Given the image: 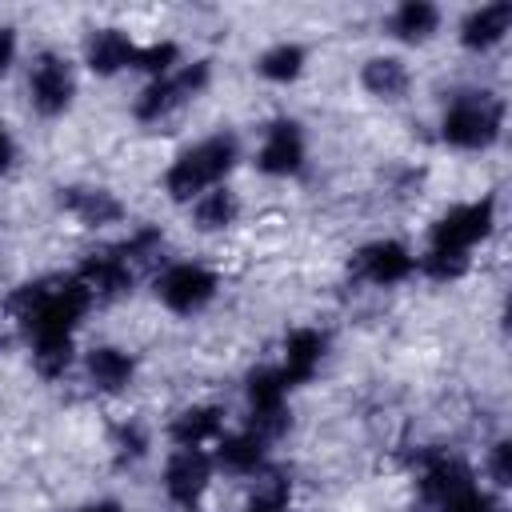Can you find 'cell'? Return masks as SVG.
<instances>
[{
	"instance_id": "1",
	"label": "cell",
	"mask_w": 512,
	"mask_h": 512,
	"mask_svg": "<svg viewBox=\"0 0 512 512\" xmlns=\"http://www.w3.org/2000/svg\"><path fill=\"white\" fill-rule=\"evenodd\" d=\"M236 160H240V144H236L232 132H212V136L196 140L164 172L168 200H176V204L200 200L208 188H220L224 184V176L236 168Z\"/></svg>"
},
{
	"instance_id": "2",
	"label": "cell",
	"mask_w": 512,
	"mask_h": 512,
	"mask_svg": "<svg viewBox=\"0 0 512 512\" xmlns=\"http://www.w3.org/2000/svg\"><path fill=\"white\" fill-rule=\"evenodd\" d=\"M500 128H504V104L492 92H460L440 116L444 144L460 152H484L488 144H496Z\"/></svg>"
},
{
	"instance_id": "3",
	"label": "cell",
	"mask_w": 512,
	"mask_h": 512,
	"mask_svg": "<svg viewBox=\"0 0 512 512\" xmlns=\"http://www.w3.org/2000/svg\"><path fill=\"white\" fill-rule=\"evenodd\" d=\"M220 292V276L196 260H180V264H168L160 276H156V300L176 312V316H196L204 312Z\"/></svg>"
},
{
	"instance_id": "4",
	"label": "cell",
	"mask_w": 512,
	"mask_h": 512,
	"mask_svg": "<svg viewBox=\"0 0 512 512\" xmlns=\"http://www.w3.org/2000/svg\"><path fill=\"white\" fill-rule=\"evenodd\" d=\"M492 224H496V208H492V200H488V196H484V200L456 204V208H448V212L432 224V232H428V248L472 256V248L488 240Z\"/></svg>"
},
{
	"instance_id": "5",
	"label": "cell",
	"mask_w": 512,
	"mask_h": 512,
	"mask_svg": "<svg viewBox=\"0 0 512 512\" xmlns=\"http://www.w3.org/2000/svg\"><path fill=\"white\" fill-rule=\"evenodd\" d=\"M216 460L208 448H176L164 464V492L176 508H196L212 488Z\"/></svg>"
},
{
	"instance_id": "6",
	"label": "cell",
	"mask_w": 512,
	"mask_h": 512,
	"mask_svg": "<svg viewBox=\"0 0 512 512\" xmlns=\"http://www.w3.org/2000/svg\"><path fill=\"white\" fill-rule=\"evenodd\" d=\"M76 96V76L68 68L64 56H36L32 68H28V100L40 116H60Z\"/></svg>"
},
{
	"instance_id": "7",
	"label": "cell",
	"mask_w": 512,
	"mask_h": 512,
	"mask_svg": "<svg viewBox=\"0 0 512 512\" xmlns=\"http://www.w3.org/2000/svg\"><path fill=\"white\" fill-rule=\"evenodd\" d=\"M256 168L272 180L296 176L304 168V132L296 120H272L256 148Z\"/></svg>"
},
{
	"instance_id": "8",
	"label": "cell",
	"mask_w": 512,
	"mask_h": 512,
	"mask_svg": "<svg viewBox=\"0 0 512 512\" xmlns=\"http://www.w3.org/2000/svg\"><path fill=\"white\" fill-rule=\"evenodd\" d=\"M412 272H416V256L400 240H372L356 252V276L376 284V288L404 284Z\"/></svg>"
},
{
	"instance_id": "9",
	"label": "cell",
	"mask_w": 512,
	"mask_h": 512,
	"mask_svg": "<svg viewBox=\"0 0 512 512\" xmlns=\"http://www.w3.org/2000/svg\"><path fill=\"white\" fill-rule=\"evenodd\" d=\"M324 348H328V340H324L320 328H292L288 340H284V356L276 364L284 388L308 384L320 372V364H324Z\"/></svg>"
},
{
	"instance_id": "10",
	"label": "cell",
	"mask_w": 512,
	"mask_h": 512,
	"mask_svg": "<svg viewBox=\"0 0 512 512\" xmlns=\"http://www.w3.org/2000/svg\"><path fill=\"white\" fill-rule=\"evenodd\" d=\"M212 460H216V468H224L228 476H264V464H268V440L256 436L252 428L224 432V436L216 440Z\"/></svg>"
},
{
	"instance_id": "11",
	"label": "cell",
	"mask_w": 512,
	"mask_h": 512,
	"mask_svg": "<svg viewBox=\"0 0 512 512\" xmlns=\"http://www.w3.org/2000/svg\"><path fill=\"white\" fill-rule=\"evenodd\" d=\"M84 368H88L92 388H96V392H108V396L124 392V388L132 384V376H136L132 352H128V348H116V344H96V348H88Z\"/></svg>"
},
{
	"instance_id": "12",
	"label": "cell",
	"mask_w": 512,
	"mask_h": 512,
	"mask_svg": "<svg viewBox=\"0 0 512 512\" xmlns=\"http://www.w3.org/2000/svg\"><path fill=\"white\" fill-rule=\"evenodd\" d=\"M168 436L176 448H204V444H216L224 436V412L216 404H192L184 408L172 424H168Z\"/></svg>"
},
{
	"instance_id": "13",
	"label": "cell",
	"mask_w": 512,
	"mask_h": 512,
	"mask_svg": "<svg viewBox=\"0 0 512 512\" xmlns=\"http://www.w3.org/2000/svg\"><path fill=\"white\" fill-rule=\"evenodd\" d=\"M508 24H512V4H508V0H496V4L476 8V12L464 20L460 40H464V48H472V52H488V48H496V44L508 36Z\"/></svg>"
},
{
	"instance_id": "14",
	"label": "cell",
	"mask_w": 512,
	"mask_h": 512,
	"mask_svg": "<svg viewBox=\"0 0 512 512\" xmlns=\"http://www.w3.org/2000/svg\"><path fill=\"white\" fill-rule=\"evenodd\" d=\"M132 60H136V44L120 28L92 32V40H88V68L96 76H116V72L132 68Z\"/></svg>"
},
{
	"instance_id": "15",
	"label": "cell",
	"mask_w": 512,
	"mask_h": 512,
	"mask_svg": "<svg viewBox=\"0 0 512 512\" xmlns=\"http://www.w3.org/2000/svg\"><path fill=\"white\" fill-rule=\"evenodd\" d=\"M64 208L88 228H104V224H116L124 216L120 200L112 192H104V188H68L64 192Z\"/></svg>"
},
{
	"instance_id": "16",
	"label": "cell",
	"mask_w": 512,
	"mask_h": 512,
	"mask_svg": "<svg viewBox=\"0 0 512 512\" xmlns=\"http://www.w3.org/2000/svg\"><path fill=\"white\" fill-rule=\"evenodd\" d=\"M436 28H440V8L428 0H404L388 20V32L404 44H424Z\"/></svg>"
},
{
	"instance_id": "17",
	"label": "cell",
	"mask_w": 512,
	"mask_h": 512,
	"mask_svg": "<svg viewBox=\"0 0 512 512\" xmlns=\"http://www.w3.org/2000/svg\"><path fill=\"white\" fill-rule=\"evenodd\" d=\"M360 80H364V88H368L372 96H380V100H400V96L408 92V68H404V60H396V56H372V60L364 64Z\"/></svg>"
},
{
	"instance_id": "18",
	"label": "cell",
	"mask_w": 512,
	"mask_h": 512,
	"mask_svg": "<svg viewBox=\"0 0 512 512\" xmlns=\"http://www.w3.org/2000/svg\"><path fill=\"white\" fill-rule=\"evenodd\" d=\"M236 212H240V200H236V192L232 188H208L200 200H192V220H196V228L200 232H220V228H228L232 220H236Z\"/></svg>"
},
{
	"instance_id": "19",
	"label": "cell",
	"mask_w": 512,
	"mask_h": 512,
	"mask_svg": "<svg viewBox=\"0 0 512 512\" xmlns=\"http://www.w3.org/2000/svg\"><path fill=\"white\" fill-rule=\"evenodd\" d=\"M304 48L300 44H276V48H268L260 60H256V72L264 76V80H272V84H288V80H296L300 72H304Z\"/></svg>"
},
{
	"instance_id": "20",
	"label": "cell",
	"mask_w": 512,
	"mask_h": 512,
	"mask_svg": "<svg viewBox=\"0 0 512 512\" xmlns=\"http://www.w3.org/2000/svg\"><path fill=\"white\" fill-rule=\"evenodd\" d=\"M284 508H288V484H284V480L264 484V488L244 504V512H284Z\"/></svg>"
},
{
	"instance_id": "21",
	"label": "cell",
	"mask_w": 512,
	"mask_h": 512,
	"mask_svg": "<svg viewBox=\"0 0 512 512\" xmlns=\"http://www.w3.org/2000/svg\"><path fill=\"white\" fill-rule=\"evenodd\" d=\"M488 476H492L496 488H508L512 484V448H508V440H496L488 448Z\"/></svg>"
},
{
	"instance_id": "22",
	"label": "cell",
	"mask_w": 512,
	"mask_h": 512,
	"mask_svg": "<svg viewBox=\"0 0 512 512\" xmlns=\"http://www.w3.org/2000/svg\"><path fill=\"white\" fill-rule=\"evenodd\" d=\"M16 60V32L12 28H0V72H8Z\"/></svg>"
},
{
	"instance_id": "23",
	"label": "cell",
	"mask_w": 512,
	"mask_h": 512,
	"mask_svg": "<svg viewBox=\"0 0 512 512\" xmlns=\"http://www.w3.org/2000/svg\"><path fill=\"white\" fill-rule=\"evenodd\" d=\"M12 156H16V148H12V136L4 128V120H0V176L12 168Z\"/></svg>"
},
{
	"instance_id": "24",
	"label": "cell",
	"mask_w": 512,
	"mask_h": 512,
	"mask_svg": "<svg viewBox=\"0 0 512 512\" xmlns=\"http://www.w3.org/2000/svg\"><path fill=\"white\" fill-rule=\"evenodd\" d=\"M76 512H124V504H116V500H92V504H84Z\"/></svg>"
}]
</instances>
